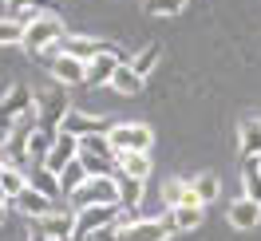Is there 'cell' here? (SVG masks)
<instances>
[{
    "label": "cell",
    "mask_w": 261,
    "mask_h": 241,
    "mask_svg": "<svg viewBox=\"0 0 261 241\" xmlns=\"http://www.w3.org/2000/svg\"><path fill=\"white\" fill-rule=\"evenodd\" d=\"M130 213L119 202H91V206H80L75 209V233H71V241H87L95 229H107V225L115 222H127Z\"/></svg>",
    "instance_id": "cell-1"
},
{
    "label": "cell",
    "mask_w": 261,
    "mask_h": 241,
    "mask_svg": "<svg viewBox=\"0 0 261 241\" xmlns=\"http://www.w3.org/2000/svg\"><path fill=\"white\" fill-rule=\"evenodd\" d=\"M64 20L51 16V12H40V16L28 20V28H24V51H32V56H40V51L48 48V44H56V40H64Z\"/></svg>",
    "instance_id": "cell-2"
},
{
    "label": "cell",
    "mask_w": 261,
    "mask_h": 241,
    "mask_svg": "<svg viewBox=\"0 0 261 241\" xmlns=\"http://www.w3.org/2000/svg\"><path fill=\"white\" fill-rule=\"evenodd\" d=\"M107 139H111L115 154H130V150H150L154 143V135H150L147 123H115L107 130Z\"/></svg>",
    "instance_id": "cell-3"
},
{
    "label": "cell",
    "mask_w": 261,
    "mask_h": 241,
    "mask_svg": "<svg viewBox=\"0 0 261 241\" xmlns=\"http://www.w3.org/2000/svg\"><path fill=\"white\" fill-rule=\"evenodd\" d=\"M91 202H119V178L115 174H95L87 178L80 190L71 194V206H91Z\"/></svg>",
    "instance_id": "cell-4"
},
{
    "label": "cell",
    "mask_w": 261,
    "mask_h": 241,
    "mask_svg": "<svg viewBox=\"0 0 261 241\" xmlns=\"http://www.w3.org/2000/svg\"><path fill=\"white\" fill-rule=\"evenodd\" d=\"M32 107H36V91H32V87H12L8 95L0 99V135L12 130V123L24 119Z\"/></svg>",
    "instance_id": "cell-5"
},
{
    "label": "cell",
    "mask_w": 261,
    "mask_h": 241,
    "mask_svg": "<svg viewBox=\"0 0 261 241\" xmlns=\"http://www.w3.org/2000/svg\"><path fill=\"white\" fill-rule=\"evenodd\" d=\"M170 229H166L163 218H127L119 222V241H166Z\"/></svg>",
    "instance_id": "cell-6"
},
{
    "label": "cell",
    "mask_w": 261,
    "mask_h": 241,
    "mask_svg": "<svg viewBox=\"0 0 261 241\" xmlns=\"http://www.w3.org/2000/svg\"><path fill=\"white\" fill-rule=\"evenodd\" d=\"M67 99L60 95V91H44V95H36V115H40V127H48V130H60L64 127V119H67Z\"/></svg>",
    "instance_id": "cell-7"
},
{
    "label": "cell",
    "mask_w": 261,
    "mask_h": 241,
    "mask_svg": "<svg viewBox=\"0 0 261 241\" xmlns=\"http://www.w3.org/2000/svg\"><path fill=\"white\" fill-rule=\"evenodd\" d=\"M115 123L107 119V115H87V111H67V119H64V127L60 130H67V135H75V139H83V135H107Z\"/></svg>",
    "instance_id": "cell-8"
},
{
    "label": "cell",
    "mask_w": 261,
    "mask_h": 241,
    "mask_svg": "<svg viewBox=\"0 0 261 241\" xmlns=\"http://www.w3.org/2000/svg\"><path fill=\"white\" fill-rule=\"evenodd\" d=\"M12 206L24 213V218H32V222H40V218H48L51 209H56V198H48V194H40L36 186H24V190L12 198Z\"/></svg>",
    "instance_id": "cell-9"
},
{
    "label": "cell",
    "mask_w": 261,
    "mask_h": 241,
    "mask_svg": "<svg viewBox=\"0 0 261 241\" xmlns=\"http://www.w3.org/2000/svg\"><path fill=\"white\" fill-rule=\"evenodd\" d=\"M48 71H51V79L60 83V87H83L87 83V64L83 60H75V56H60L56 64H48Z\"/></svg>",
    "instance_id": "cell-10"
},
{
    "label": "cell",
    "mask_w": 261,
    "mask_h": 241,
    "mask_svg": "<svg viewBox=\"0 0 261 241\" xmlns=\"http://www.w3.org/2000/svg\"><path fill=\"white\" fill-rule=\"evenodd\" d=\"M36 229L44 233V237H56V241H71V233H75V209H51L48 218H40L36 222Z\"/></svg>",
    "instance_id": "cell-11"
},
{
    "label": "cell",
    "mask_w": 261,
    "mask_h": 241,
    "mask_svg": "<svg viewBox=\"0 0 261 241\" xmlns=\"http://www.w3.org/2000/svg\"><path fill=\"white\" fill-rule=\"evenodd\" d=\"M202 218H206V206H170L163 213V222H166L170 233H190V229L202 225Z\"/></svg>",
    "instance_id": "cell-12"
},
{
    "label": "cell",
    "mask_w": 261,
    "mask_h": 241,
    "mask_svg": "<svg viewBox=\"0 0 261 241\" xmlns=\"http://www.w3.org/2000/svg\"><path fill=\"white\" fill-rule=\"evenodd\" d=\"M226 218H229L233 229H257V225H261V202H253V198H245V194H242L238 202H229Z\"/></svg>",
    "instance_id": "cell-13"
},
{
    "label": "cell",
    "mask_w": 261,
    "mask_h": 241,
    "mask_svg": "<svg viewBox=\"0 0 261 241\" xmlns=\"http://www.w3.org/2000/svg\"><path fill=\"white\" fill-rule=\"evenodd\" d=\"M80 158V139L75 135H67V130H56V143H51V154H48V166L60 174L67 162Z\"/></svg>",
    "instance_id": "cell-14"
},
{
    "label": "cell",
    "mask_w": 261,
    "mask_h": 241,
    "mask_svg": "<svg viewBox=\"0 0 261 241\" xmlns=\"http://www.w3.org/2000/svg\"><path fill=\"white\" fill-rule=\"evenodd\" d=\"M119 64H123L119 51H103L95 60H87V83H83V87H103V83H111V75H115Z\"/></svg>",
    "instance_id": "cell-15"
},
{
    "label": "cell",
    "mask_w": 261,
    "mask_h": 241,
    "mask_svg": "<svg viewBox=\"0 0 261 241\" xmlns=\"http://www.w3.org/2000/svg\"><path fill=\"white\" fill-rule=\"evenodd\" d=\"M28 186H36V190H40V194H48V198H64L60 174L51 170L48 162H32V166H28Z\"/></svg>",
    "instance_id": "cell-16"
},
{
    "label": "cell",
    "mask_w": 261,
    "mask_h": 241,
    "mask_svg": "<svg viewBox=\"0 0 261 241\" xmlns=\"http://www.w3.org/2000/svg\"><path fill=\"white\" fill-rule=\"evenodd\" d=\"M64 51L87 64V60H95V56H103V51H115V48L103 44V40H87V36H64Z\"/></svg>",
    "instance_id": "cell-17"
},
{
    "label": "cell",
    "mask_w": 261,
    "mask_h": 241,
    "mask_svg": "<svg viewBox=\"0 0 261 241\" xmlns=\"http://www.w3.org/2000/svg\"><path fill=\"white\" fill-rule=\"evenodd\" d=\"M143 83H147V79H143V75L130 67V60H127V64L115 67V75H111V83H107V87H111V91H119V95H139V91H143Z\"/></svg>",
    "instance_id": "cell-18"
},
{
    "label": "cell",
    "mask_w": 261,
    "mask_h": 241,
    "mask_svg": "<svg viewBox=\"0 0 261 241\" xmlns=\"http://www.w3.org/2000/svg\"><path fill=\"white\" fill-rule=\"evenodd\" d=\"M115 178H119V206L123 209H139L143 206V178H130V174H123V170H115Z\"/></svg>",
    "instance_id": "cell-19"
},
{
    "label": "cell",
    "mask_w": 261,
    "mask_h": 241,
    "mask_svg": "<svg viewBox=\"0 0 261 241\" xmlns=\"http://www.w3.org/2000/svg\"><path fill=\"white\" fill-rule=\"evenodd\" d=\"M119 170L130 178H150V150H130V154H119Z\"/></svg>",
    "instance_id": "cell-20"
},
{
    "label": "cell",
    "mask_w": 261,
    "mask_h": 241,
    "mask_svg": "<svg viewBox=\"0 0 261 241\" xmlns=\"http://www.w3.org/2000/svg\"><path fill=\"white\" fill-rule=\"evenodd\" d=\"M51 143H56V130H48V127H36L32 135H28V158H32V162H48V154H51Z\"/></svg>",
    "instance_id": "cell-21"
},
{
    "label": "cell",
    "mask_w": 261,
    "mask_h": 241,
    "mask_svg": "<svg viewBox=\"0 0 261 241\" xmlns=\"http://www.w3.org/2000/svg\"><path fill=\"white\" fill-rule=\"evenodd\" d=\"M242 194L261 202V162L257 158H242Z\"/></svg>",
    "instance_id": "cell-22"
},
{
    "label": "cell",
    "mask_w": 261,
    "mask_h": 241,
    "mask_svg": "<svg viewBox=\"0 0 261 241\" xmlns=\"http://www.w3.org/2000/svg\"><path fill=\"white\" fill-rule=\"evenodd\" d=\"M87 166H83V158H75V162H67L64 170H60V186H64V198H71V194L80 190L83 182H87Z\"/></svg>",
    "instance_id": "cell-23"
},
{
    "label": "cell",
    "mask_w": 261,
    "mask_h": 241,
    "mask_svg": "<svg viewBox=\"0 0 261 241\" xmlns=\"http://www.w3.org/2000/svg\"><path fill=\"white\" fill-rule=\"evenodd\" d=\"M242 158H261V119L242 127Z\"/></svg>",
    "instance_id": "cell-24"
},
{
    "label": "cell",
    "mask_w": 261,
    "mask_h": 241,
    "mask_svg": "<svg viewBox=\"0 0 261 241\" xmlns=\"http://www.w3.org/2000/svg\"><path fill=\"white\" fill-rule=\"evenodd\" d=\"M80 150H83V154H103V158L119 162V154H115V146H111L107 135H83V139H80Z\"/></svg>",
    "instance_id": "cell-25"
},
{
    "label": "cell",
    "mask_w": 261,
    "mask_h": 241,
    "mask_svg": "<svg viewBox=\"0 0 261 241\" xmlns=\"http://www.w3.org/2000/svg\"><path fill=\"white\" fill-rule=\"evenodd\" d=\"M159 60H163V48H159V44H150V48H143L139 56H135V60H130V67H135V71H139V75L147 79L150 71L159 67Z\"/></svg>",
    "instance_id": "cell-26"
},
{
    "label": "cell",
    "mask_w": 261,
    "mask_h": 241,
    "mask_svg": "<svg viewBox=\"0 0 261 241\" xmlns=\"http://www.w3.org/2000/svg\"><path fill=\"white\" fill-rule=\"evenodd\" d=\"M0 182H4V190L16 198V194L24 190V186H28V170H24V166H12V162H8V166L0 170Z\"/></svg>",
    "instance_id": "cell-27"
},
{
    "label": "cell",
    "mask_w": 261,
    "mask_h": 241,
    "mask_svg": "<svg viewBox=\"0 0 261 241\" xmlns=\"http://www.w3.org/2000/svg\"><path fill=\"white\" fill-rule=\"evenodd\" d=\"M24 28L20 16H0V44H24Z\"/></svg>",
    "instance_id": "cell-28"
},
{
    "label": "cell",
    "mask_w": 261,
    "mask_h": 241,
    "mask_svg": "<svg viewBox=\"0 0 261 241\" xmlns=\"http://www.w3.org/2000/svg\"><path fill=\"white\" fill-rule=\"evenodd\" d=\"M190 186H194V194L202 198V202H214V198H218V190H222V186H218V178H214V174H198L194 182H190Z\"/></svg>",
    "instance_id": "cell-29"
},
{
    "label": "cell",
    "mask_w": 261,
    "mask_h": 241,
    "mask_svg": "<svg viewBox=\"0 0 261 241\" xmlns=\"http://www.w3.org/2000/svg\"><path fill=\"white\" fill-rule=\"evenodd\" d=\"M80 158H83V166H87V174H91V178H95V174H115L111 158H103V154H83V150H80Z\"/></svg>",
    "instance_id": "cell-30"
},
{
    "label": "cell",
    "mask_w": 261,
    "mask_h": 241,
    "mask_svg": "<svg viewBox=\"0 0 261 241\" xmlns=\"http://www.w3.org/2000/svg\"><path fill=\"white\" fill-rule=\"evenodd\" d=\"M182 4H186V0H147L143 8L154 12V16H174V12H182Z\"/></svg>",
    "instance_id": "cell-31"
},
{
    "label": "cell",
    "mask_w": 261,
    "mask_h": 241,
    "mask_svg": "<svg viewBox=\"0 0 261 241\" xmlns=\"http://www.w3.org/2000/svg\"><path fill=\"white\" fill-rule=\"evenodd\" d=\"M182 198H186V186H182V182H166V186H163L166 209H170V206H182Z\"/></svg>",
    "instance_id": "cell-32"
},
{
    "label": "cell",
    "mask_w": 261,
    "mask_h": 241,
    "mask_svg": "<svg viewBox=\"0 0 261 241\" xmlns=\"http://www.w3.org/2000/svg\"><path fill=\"white\" fill-rule=\"evenodd\" d=\"M8 8H28V12H48V8H56L51 0H8Z\"/></svg>",
    "instance_id": "cell-33"
},
{
    "label": "cell",
    "mask_w": 261,
    "mask_h": 241,
    "mask_svg": "<svg viewBox=\"0 0 261 241\" xmlns=\"http://www.w3.org/2000/svg\"><path fill=\"white\" fill-rule=\"evenodd\" d=\"M87 241H119V222L107 225V229H95V233H91Z\"/></svg>",
    "instance_id": "cell-34"
},
{
    "label": "cell",
    "mask_w": 261,
    "mask_h": 241,
    "mask_svg": "<svg viewBox=\"0 0 261 241\" xmlns=\"http://www.w3.org/2000/svg\"><path fill=\"white\" fill-rule=\"evenodd\" d=\"M28 241H48V237H44V233H40V229H32V237H28Z\"/></svg>",
    "instance_id": "cell-35"
},
{
    "label": "cell",
    "mask_w": 261,
    "mask_h": 241,
    "mask_svg": "<svg viewBox=\"0 0 261 241\" xmlns=\"http://www.w3.org/2000/svg\"><path fill=\"white\" fill-rule=\"evenodd\" d=\"M4 218H8V206H0V229H4Z\"/></svg>",
    "instance_id": "cell-36"
},
{
    "label": "cell",
    "mask_w": 261,
    "mask_h": 241,
    "mask_svg": "<svg viewBox=\"0 0 261 241\" xmlns=\"http://www.w3.org/2000/svg\"><path fill=\"white\" fill-rule=\"evenodd\" d=\"M0 158H4V150H0Z\"/></svg>",
    "instance_id": "cell-37"
},
{
    "label": "cell",
    "mask_w": 261,
    "mask_h": 241,
    "mask_svg": "<svg viewBox=\"0 0 261 241\" xmlns=\"http://www.w3.org/2000/svg\"><path fill=\"white\" fill-rule=\"evenodd\" d=\"M257 162H261V158H257Z\"/></svg>",
    "instance_id": "cell-38"
}]
</instances>
